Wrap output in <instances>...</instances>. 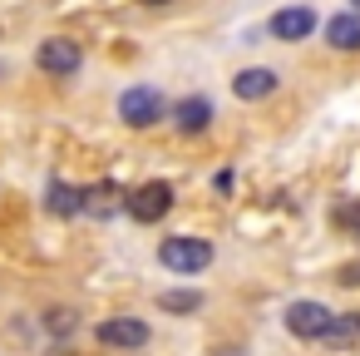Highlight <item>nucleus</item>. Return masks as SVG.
<instances>
[{
	"mask_svg": "<svg viewBox=\"0 0 360 356\" xmlns=\"http://www.w3.org/2000/svg\"><path fill=\"white\" fill-rule=\"evenodd\" d=\"M163 114H168V99H163L153 85H134V90L119 94V119H124L129 129H153Z\"/></svg>",
	"mask_w": 360,
	"mask_h": 356,
	"instance_id": "obj_3",
	"label": "nucleus"
},
{
	"mask_svg": "<svg viewBox=\"0 0 360 356\" xmlns=\"http://www.w3.org/2000/svg\"><path fill=\"white\" fill-rule=\"evenodd\" d=\"M350 11H360V0H350Z\"/></svg>",
	"mask_w": 360,
	"mask_h": 356,
	"instance_id": "obj_19",
	"label": "nucleus"
},
{
	"mask_svg": "<svg viewBox=\"0 0 360 356\" xmlns=\"http://www.w3.org/2000/svg\"><path fill=\"white\" fill-rule=\"evenodd\" d=\"M316 30H321V16H316L311 6H281V11H271V20H266V35L281 40V45H301V40H311Z\"/></svg>",
	"mask_w": 360,
	"mask_h": 356,
	"instance_id": "obj_4",
	"label": "nucleus"
},
{
	"mask_svg": "<svg viewBox=\"0 0 360 356\" xmlns=\"http://www.w3.org/2000/svg\"><path fill=\"white\" fill-rule=\"evenodd\" d=\"M173 203H178V188H173L168 178H148V183H139L134 193H124V213H129L134 223H158V218L173 213Z\"/></svg>",
	"mask_w": 360,
	"mask_h": 356,
	"instance_id": "obj_2",
	"label": "nucleus"
},
{
	"mask_svg": "<svg viewBox=\"0 0 360 356\" xmlns=\"http://www.w3.org/2000/svg\"><path fill=\"white\" fill-rule=\"evenodd\" d=\"M124 208V188L119 183H89L84 188V213L89 218H114Z\"/></svg>",
	"mask_w": 360,
	"mask_h": 356,
	"instance_id": "obj_11",
	"label": "nucleus"
},
{
	"mask_svg": "<svg viewBox=\"0 0 360 356\" xmlns=\"http://www.w3.org/2000/svg\"><path fill=\"white\" fill-rule=\"evenodd\" d=\"M50 331H75V312H55L50 317Z\"/></svg>",
	"mask_w": 360,
	"mask_h": 356,
	"instance_id": "obj_16",
	"label": "nucleus"
},
{
	"mask_svg": "<svg viewBox=\"0 0 360 356\" xmlns=\"http://www.w3.org/2000/svg\"><path fill=\"white\" fill-rule=\"evenodd\" d=\"M212 188H217V193H232V168H222V173L212 178Z\"/></svg>",
	"mask_w": 360,
	"mask_h": 356,
	"instance_id": "obj_17",
	"label": "nucleus"
},
{
	"mask_svg": "<svg viewBox=\"0 0 360 356\" xmlns=\"http://www.w3.org/2000/svg\"><path fill=\"white\" fill-rule=\"evenodd\" d=\"M281 317H286V331H291V336H301V341H321L335 312H330L326 302L301 297V302H286V312H281Z\"/></svg>",
	"mask_w": 360,
	"mask_h": 356,
	"instance_id": "obj_5",
	"label": "nucleus"
},
{
	"mask_svg": "<svg viewBox=\"0 0 360 356\" xmlns=\"http://www.w3.org/2000/svg\"><path fill=\"white\" fill-rule=\"evenodd\" d=\"M355 336H360V312H335L321 341H330V346H345V341H355Z\"/></svg>",
	"mask_w": 360,
	"mask_h": 356,
	"instance_id": "obj_13",
	"label": "nucleus"
},
{
	"mask_svg": "<svg viewBox=\"0 0 360 356\" xmlns=\"http://www.w3.org/2000/svg\"><path fill=\"white\" fill-rule=\"evenodd\" d=\"M35 65H40L45 75H55V80H70V75H75V70L84 65V50H79L75 40H65V35H50V40L40 45Z\"/></svg>",
	"mask_w": 360,
	"mask_h": 356,
	"instance_id": "obj_6",
	"label": "nucleus"
},
{
	"mask_svg": "<svg viewBox=\"0 0 360 356\" xmlns=\"http://www.w3.org/2000/svg\"><path fill=\"white\" fill-rule=\"evenodd\" d=\"M173 124H178V134H202V129L212 124V99H207V94L178 99V104H173Z\"/></svg>",
	"mask_w": 360,
	"mask_h": 356,
	"instance_id": "obj_10",
	"label": "nucleus"
},
{
	"mask_svg": "<svg viewBox=\"0 0 360 356\" xmlns=\"http://www.w3.org/2000/svg\"><path fill=\"white\" fill-rule=\"evenodd\" d=\"M276 90H281V75H276L271 65H247V70H237V75H232V94H237L242 104L271 99Z\"/></svg>",
	"mask_w": 360,
	"mask_h": 356,
	"instance_id": "obj_7",
	"label": "nucleus"
},
{
	"mask_svg": "<svg viewBox=\"0 0 360 356\" xmlns=\"http://www.w3.org/2000/svg\"><path fill=\"white\" fill-rule=\"evenodd\" d=\"M139 6H168V0H139Z\"/></svg>",
	"mask_w": 360,
	"mask_h": 356,
	"instance_id": "obj_18",
	"label": "nucleus"
},
{
	"mask_svg": "<svg viewBox=\"0 0 360 356\" xmlns=\"http://www.w3.org/2000/svg\"><path fill=\"white\" fill-rule=\"evenodd\" d=\"M158 307H163V312H198V307H202V292H163Z\"/></svg>",
	"mask_w": 360,
	"mask_h": 356,
	"instance_id": "obj_14",
	"label": "nucleus"
},
{
	"mask_svg": "<svg viewBox=\"0 0 360 356\" xmlns=\"http://www.w3.org/2000/svg\"><path fill=\"white\" fill-rule=\"evenodd\" d=\"M94 336H99L104 346L139 351V346H148V321H143V317H109V321H99Z\"/></svg>",
	"mask_w": 360,
	"mask_h": 356,
	"instance_id": "obj_8",
	"label": "nucleus"
},
{
	"mask_svg": "<svg viewBox=\"0 0 360 356\" xmlns=\"http://www.w3.org/2000/svg\"><path fill=\"white\" fill-rule=\"evenodd\" d=\"M326 45L335 55H360V11H335L326 16Z\"/></svg>",
	"mask_w": 360,
	"mask_h": 356,
	"instance_id": "obj_9",
	"label": "nucleus"
},
{
	"mask_svg": "<svg viewBox=\"0 0 360 356\" xmlns=\"http://www.w3.org/2000/svg\"><path fill=\"white\" fill-rule=\"evenodd\" d=\"M158 262L178 277H193V272H207L212 267V243L207 238H193V233H173L158 243Z\"/></svg>",
	"mask_w": 360,
	"mask_h": 356,
	"instance_id": "obj_1",
	"label": "nucleus"
},
{
	"mask_svg": "<svg viewBox=\"0 0 360 356\" xmlns=\"http://www.w3.org/2000/svg\"><path fill=\"white\" fill-rule=\"evenodd\" d=\"M335 282H340V287H360V262H345Z\"/></svg>",
	"mask_w": 360,
	"mask_h": 356,
	"instance_id": "obj_15",
	"label": "nucleus"
},
{
	"mask_svg": "<svg viewBox=\"0 0 360 356\" xmlns=\"http://www.w3.org/2000/svg\"><path fill=\"white\" fill-rule=\"evenodd\" d=\"M50 213L55 218H75V213H84V188H75V183H50Z\"/></svg>",
	"mask_w": 360,
	"mask_h": 356,
	"instance_id": "obj_12",
	"label": "nucleus"
}]
</instances>
